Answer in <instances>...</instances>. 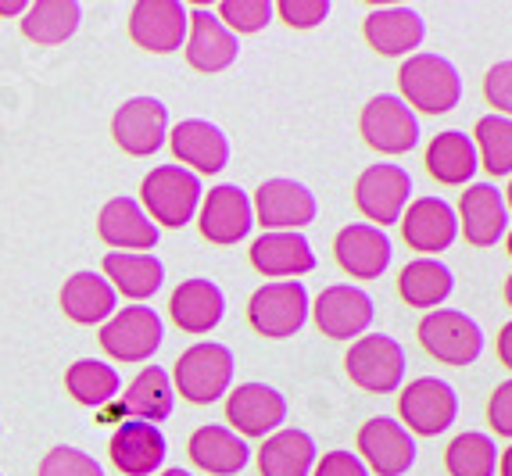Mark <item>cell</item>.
<instances>
[{
    "label": "cell",
    "mask_w": 512,
    "mask_h": 476,
    "mask_svg": "<svg viewBox=\"0 0 512 476\" xmlns=\"http://www.w3.org/2000/svg\"><path fill=\"white\" fill-rule=\"evenodd\" d=\"M398 86L402 101L427 115H448L462 101L459 68L441 54H409V61L398 68Z\"/></svg>",
    "instance_id": "6da1fadb"
},
{
    "label": "cell",
    "mask_w": 512,
    "mask_h": 476,
    "mask_svg": "<svg viewBox=\"0 0 512 476\" xmlns=\"http://www.w3.org/2000/svg\"><path fill=\"white\" fill-rule=\"evenodd\" d=\"M201 179L183 165H158L144 176L140 183V197H144L147 219L183 230L194 212L201 208Z\"/></svg>",
    "instance_id": "7a4b0ae2"
},
{
    "label": "cell",
    "mask_w": 512,
    "mask_h": 476,
    "mask_svg": "<svg viewBox=\"0 0 512 476\" xmlns=\"http://www.w3.org/2000/svg\"><path fill=\"white\" fill-rule=\"evenodd\" d=\"M419 344L444 366H473L484 355V330L459 308H434L419 323Z\"/></svg>",
    "instance_id": "3957f363"
},
{
    "label": "cell",
    "mask_w": 512,
    "mask_h": 476,
    "mask_svg": "<svg viewBox=\"0 0 512 476\" xmlns=\"http://www.w3.org/2000/svg\"><path fill=\"white\" fill-rule=\"evenodd\" d=\"M172 383L194 405H212L222 394H230L233 351L226 344H215V340H201V344H194V348H187L180 355Z\"/></svg>",
    "instance_id": "277c9868"
},
{
    "label": "cell",
    "mask_w": 512,
    "mask_h": 476,
    "mask_svg": "<svg viewBox=\"0 0 512 476\" xmlns=\"http://www.w3.org/2000/svg\"><path fill=\"white\" fill-rule=\"evenodd\" d=\"M351 383L369 394H391L405 380V348L387 333H362L344 358Z\"/></svg>",
    "instance_id": "5b68a950"
},
{
    "label": "cell",
    "mask_w": 512,
    "mask_h": 476,
    "mask_svg": "<svg viewBox=\"0 0 512 476\" xmlns=\"http://www.w3.org/2000/svg\"><path fill=\"white\" fill-rule=\"evenodd\" d=\"M308 290L301 280H276L265 283L251 294L248 319L262 337H294L308 323Z\"/></svg>",
    "instance_id": "8992f818"
},
{
    "label": "cell",
    "mask_w": 512,
    "mask_h": 476,
    "mask_svg": "<svg viewBox=\"0 0 512 476\" xmlns=\"http://www.w3.org/2000/svg\"><path fill=\"white\" fill-rule=\"evenodd\" d=\"M412 194V176L402 165H369L362 176L355 179V204L369 219V226H391L402 222L405 208H409Z\"/></svg>",
    "instance_id": "52a82bcc"
},
{
    "label": "cell",
    "mask_w": 512,
    "mask_h": 476,
    "mask_svg": "<svg viewBox=\"0 0 512 476\" xmlns=\"http://www.w3.org/2000/svg\"><path fill=\"white\" fill-rule=\"evenodd\" d=\"M165 326L162 315L147 305L122 308L101 326V348L119 362H147L162 348Z\"/></svg>",
    "instance_id": "ba28073f"
},
{
    "label": "cell",
    "mask_w": 512,
    "mask_h": 476,
    "mask_svg": "<svg viewBox=\"0 0 512 476\" xmlns=\"http://www.w3.org/2000/svg\"><path fill=\"white\" fill-rule=\"evenodd\" d=\"M398 412H402L405 419L402 426L409 434L437 437L459 416V394L444 380H437V376H419V380H412L402 391Z\"/></svg>",
    "instance_id": "9c48e42d"
},
{
    "label": "cell",
    "mask_w": 512,
    "mask_h": 476,
    "mask_svg": "<svg viewBox=\"0 0 512 476\" xmlns=\"http://www.w3.org/2000/svg\"><path fill=\"white\" fill-rule=\"evenodd\" d=\"M359 129L366 136V144L380 154H409L419 144L416 111L394 94H376L362 108Z\"/></svg>",
    "instance_id": "30bf717a"
},
{
    "label": "cell",
    "mask_w": 512,
    "mask_h": 476,
    "mask_svg": "<svg viewBox=\"0 0 512 476\" xmlns=\"http://www.w3.org/2000/svg\"><path fill=\"white\" fill-rule=\"evenodd\" d=\"M190 29V8L180 0H140L129 11V36L140 51L151 54H172L187 43Z\"/></svg>",
    "instance_id": "8fae6325"
},
{
    "label": "cell",
    "mask_w": 512,
    "mask_h": 476,
    "mask_svg": "<svg viewBox=\"0 0 512 476\" xmlns=\"http://www.w3.org/2000/svg\"><path fill=\"white\" fill-rule=\"evenodd\" d=\"M111 136L133 158L158 154L169 136V108L158 97H129L111 119Z\"/></svg>",
    "instance_id": "7c38bea8"
},
{
    "label": "cell",
    "mask_w": 512,
    "mask_h": 476,
    "mask_svg": "<svg viewBox=\"0 0 512 476\" xmlns=\"http://www.w3.org/2000/svg\"><path fill=\"white\" fill-rule=\"evenodd\" d=\"M255 219L262 222L269 233H298L301 226L316 219V194L294 179H265L255 190Z\"/></svg>",
    "instance_id": "4fadbf2b"
},
{
    "label": "cell",
    "mask_w": 512,
    "mask_h": 476,
    "mask_svg": "<svg viewBox=\"0 0 512 476\" xmlns=\"http://www.w3.org/2000/svg\"><path fill=\"white\" fill-rule=\"evenodd\" d=\"M312 315H316V326L323 330V337L351 340V337H362L373 326L376 305L362 287L333 283V287H326L316 298Z\"/></svg>",
    "instance_id": "5bb4252c"
},
{
    "label": "cell",
    "mask_w": 512,
    "mask_h": 476,
    "mask_svg": "<svg viewBox=\"0 0 512 476\" xmlns=\"http://www.w3.org/2000/svg\"><path fill=\"white\" fill-rule=\"evenodd\" d=\"M226 419L233 423L237 437H269L287 419V398L269 383H240L226 401Z\"/></svg>",
    "instance_id": "9a60e30c"
},
{
    "label": "cell",
    "mask_w": 512,
    "mask_h": 476,
    "mask_svg": "<svg viewBox=\"0 0 512 476\" xmlns=\"http://www.w3.org/2000/svg\"><path fill=\"white\" fill-rule=\"evenodd\" d=\"M405 244L419 251V258H434L437 251H448L459 237V215L441 197H416L402 215Z\"/></svg>",
    "instance_id": "2e32d148"
},
{
    "label": "cell",
    "mask_w": 512,
    "mask_h": 476,
    "mask_svg": "<svg viewBox=\"0 0 512 476\" xmlns=\"http://www.w3.org/2000/svg\"><path fill=\"white\" fill-rule=\"evenodd\" d=\"M251 226H255V208L237 183H219L215 190H208V197L201 201V237L230 247L248 237Z\"/></svg>",
    "instance_id": "e0dca14e"
},
{
    "label": "cell",
    "mask_w": 512,
    "mask_h": 476,
    "mask_svg": "<svg viewBox=\"0 0 512 476\" xmlns=\"http://www.w3.org/2000/svg\"><path fill=\"white\" fill-rule=\"evenodd\" d=\"M333 255H337V265L355 280H380L394 258V247L380 226L351 222L333 240Z\"/></svg>",
    "instance_id": "ac0fdd59"
},
{
    "label": "cell",
    "mask_w": 512,
    "mask_h": 476,
    "mask_svg": "<svg viewBox=\"0 0 512 476\" xmlns=\"http://www.w3.org/2000/svg\"><path fill=\"white\" fill-rule=\"evenodd\" d=\"M359 451L366 469L380 476H405L416 462V437L387 416L369 419L359 430Z\"/></svg>",
    "instance_id": "d6986e66"
},
{
    "label": "cell",
    "mask_w": 512,
    "mask_h": 476,
    "mask_svg": "<svg viewBox=\"0 0 512 476\" xmlns=\"http://www.w3.org/2000/svg\"><path fill=\"white\" fill-rule=\"evenodd\" d=\"M240 43L230 29L222 26L219 15L208 8H190V29H187V61L190 68L215 76L237 61Z\"/></svg>",
    "instance_id": "ffe728a7"
},
{
    "label": "cell",
    "mask_w": 512,
    "mask_h": 476,
    "mask_svg": "<svg viewBox=\"0 0 512 476\" xmlns=\"http://www.w3.org/2000/svg\"><path fill=\"white\" fill-rule=\"evenodd\" d=\"M459 230L473 247H495L509 230V208L495 183H473L459 204Z\"/></svg>",
    "instance_id": "44dd1931"
},
{
    "label": "cell",
    "mask_w": 512,
    "mask_h": 476,
    "mask_svg": "<svg viewBox=\"0 0 512 476\" xmlns=\"http://www.w3.org/2000/svg\"><path fill=\"white\" fill-rule=\"evenodd\" d=\"M169 144L183 165L194 169V176H215L230 165V140L219 126L205 119H187L169 133Z\"/></svg>",
    "instance_id": "7402d4cb"
},
{
    "label": "cell",
    "mask_w": 512,
    "mask_h": 476,
    "mask_svg": "<svg viewBox=\"0 0 512 476\" xmlns=\"http://www.w3.org/2000/svg\"><path fill=\"white\" fill-rule=\"evenodd\" d=\"M97 233H101L104 244L129 251V255L151 251L158 244V226L147 219V212L133 197H111L97 215Z\"/></svg>",
    "instance_id": "603a6c76"
},
{
    "label": "cell",
    "mask_w": 512,
    "mask_h": 476,
    "mask_svg": "<svg viewBox=\"0 0 512 476\" xmlns=\"http://www.w3.org/2000/svg\"><path fill=\"white\" fill-rule=\"evenodd\" d=\"M108 451L119 473L151 476L154 469H162V462H165V437L154 423L129 419V423H119V430L111 434Z\"/></svg>",
    "instance_id": "cb8c5ba5"
},
{
    "label": "cell",
    "mask_w": 512,
    "mask_h": 476,
    "mask_svg": "<svg viewBox=\"0 0 512 476\" xmlns=\"http://www.w3.org/2000/svg\"><path fill=\"white\" fill-rule=\"evenodd\" d=\"M427 36V22L412 8H376L366 15V40L376 54L384 58H402L409 51H419Z\"/></svg>",
    "instance_id": "d4e9b609"
},
{
    "label": "cell",
    "mask_w": 512,
    "mask_h": 476,
    "mask_svg": "<svg viewBox=\"0 0 512 476\" xmlns=\"http://www.w3.org/2000/svg\"><path fill=\"white\" fill-rule=\"evenodd\" d=\"M251 265L269 280H287L316 269V251L301 233H262L251 244Z\"/></svg>",
    "instance_id": "484cf974"
},
{
    "label": "cell",
    "mask_w": 512,
    "mask_h": 476,
    "mask_svg": "<svg viewBox=\"0 0 512 476\" xmlns=\"http://www.w3.org/2000/svg\"><path fill=\"white\" fill-rule=\"evenodd\" d=\"M172 323L187 333H212L222 323L226 298L212 280H187L172 290L169 301Z\"/></svg>",
    "instance_id": "4316f807"
},
{
    "label": "cell",
    "mask_w": 512,
    "mask_h": 476,
    "mask_svg": "<svg viewBox=\"0 0 512 476\" xmlns=\"http://www.w3.org/2000/svg\"><path fill=\"white\" fill-rule=\"evenodd\" d=\"M187 451L190 459H194V466L212 476L240 473L251 459V448L244 444V437H237L226 426H201V430H194Z\"/></svg>",
    "instance_id": "83f0119b"
},
{
    "label": "cell",
    "mask_w": 512,
    "mask_h": 476,
    "mask_svg": "<svg viewBox=\"0 0 512 476\" xmlns=\"http://www.w3.org/2000/svg\"><path fill=\"white\" fill-rule=\"evenodd\" d=\"M258 469H262V476H312L316 441L298 426L276 430V434L265 437L262 451H258Z\"/></svg>",
    "instance_id": "f1b7e54d"
},
{
    "label": "cell",
    "mask_w": 512,
    "mask_h": 476,
    "mask_svg": "<svg viewBox=\"0 0 512 476\" xmlns=\"http://www.w3.org/2000/svg\"><path fill=\"white\" fill-rule=\"evenodd\" d=\"M480 169L477 147H473V136L459 133V129H444L430 140L427 147V172L444 183V187H462L470 183Z\"/></svg>",
    "instance_id": "f546056e"
},
{
    "label": "cell",
    "mask_w": 512,
    "mask_h": 476,
    "mask_svg": "<svg viewBox=\"0 0 512 476\" xmlns=\"http://www.w3.org/2000/svg\"><path fill=\"white\" fill-rule=\"evenodd\" d=\"M115 301L119 298H115L111 283L90 269L76 272V276L65 280V287H61V308H65V315L79 326H94V323L111 319V315L119 312Z\"/></svg>",
    "instance_id": "4dcf8cb0"
},
{
    "label": "cell",
    "mask_w": 512,
    "mask_h": 476,
    "mask_svg": "<svg viewBox=\"0 0 512 476\" xmlns=\"http://www.w3.org/2000/svg\"><path fill=\"white\" fill-rule=\"evenodd\" d=\"M104 276L111 280V290L122 298L147 301L154 298L165 283V269L154 255H129V251H111L104 255Z\"/></svg>",
    "instance_id": "1f68e13d"
},
{
    "label": "cell",
    "mask_w": 512,
    "mask_h": 476,
    "mask_svg": "<svg viewBox=\"0 0 512 476\" xmlns=\"http://www.w3.org/2000/svg\"><path fill=\"white\" fill-rule=\"evenodd\" d=\"M172 401H176V387H172L169 373L158 366H147L126 387L119 408L122 416H133L140 423H162V419H169Z\"/></svg>",
    "instance_id": "d6a6232c"
},
{
    "label": "cell",
    "mask_w": 512,
    "mask_h": 476,
    "mask_svg": "<svg viewBox=\"0 0 512 476\" xmlns=\"http://www.w3.org/2000/svg\"><path fill=\"white\" fill-rule=\"evenodd\" d=\"M455 290L452 269L437 258H412L398 276V294L409 301L412 308H441L448 294Z\"/></svg>",
    "instance_id": "836d02e7"
},
{
    "label": "cell",
    "mask_w": 512,
    "mask_h": 476,
    "mask_svg": "<svg viewBox=\"0 0 512 476\" xmlns=\"http://www.w3.org/2000/svg\"><path fill=\"white\" fill-rule=\"evenodd\" d=\"M79 18H83V8L76 0H36L22 15V33L33 43L54 47V43H65L76 33Z\"/></svg>",
    "instance_id": "e575fe53"
},
{
    "label": "cell",
    "mask_w": 512,
    "mask_h": 476,
    "mask_svg": "<svg viewBox=\"0 0 512 476\" xmlns=\"http://www.w3.org/2000/svg\"><path fill=\"white\" fill-rule=\"evenodd\" d=\"M65 387H69V394L79 405L101 412V408H108L115 401L122 380L115 369L97 362V358H79L76 366H69V373H65Z\"/></svg>",
    "instance_id": "d590c367"
},
{
    "label": "cell",
    "mask_w": 512,
    "mask_h": 476,
    "mask_svg": "<svg viewBox=\"0 0 512 476\" xmlns=\"http://www.w3.org/2000/svg\"><path fill=\"white\" fill-rule=\"evenodd\" d=\"M444 466L452 476H495L498 469V448L487 434L466 430L459 434L448 451H444Z\"/></svg>",
    "instance_id": "8d00e7d4"
},
{
    "label": "cell",
    "mask_w": 512,
    "mask_h": 476,
    "mask_svg": "<svg viewBox=\"0 0 512 476\" xmlns=\"http://www.w3.org/2000/svg\"><path fill=\"white\" fill-rule=\"evenodd\" d=\"M473 147L491 176H512V119L484 115L473 129Z\"/></svg>",
    "instance_id": "74e56055"
},
{
    "label": "cell",
    "mask_w": 512,
    "mask_h": 476,
    "mask_svg": "<svg viewBox=\"0 0 512 476\" xmlns=\"http://www.w3.org/2000/svg\"><path fill=\"white\" fill-rule=\"evenodd\" d=\"M219 22L230 29L233 36H251V33H262L276 15V4L269 0H222L219 4Z\"/></svg>",
    "instance_id": "f35d334b"
},
{
    "label": "cell",
    "mask_w": 512,
    "mask_h": 476,
    "mask_svg": "<svg viewBox=\"0 0 512 476\" xmlns=\"http://www.w3.org/2000/svg\"><path fill=\"white\" fill-rule=\"evenodd\" d=\"M36 476H104V469L94 455L61 444V448H51L47 455H43Z\"/></svg>",
    "instance_id": "ab89813d"
},
{
    "label": "cell",
    "mask_w": 512,
    "mask_h": 476,
    "mask_svg": "<svg viewBox=\"0 0 512 476\" xmlns=\"http://www.w3.org/2000/svg\"><path fill=\"white\" fill-rule=\"evenodd\" d=\"M276 15L294 29H316L330 15V4L326 0H280L276 4Z\"/></svg>",
    "instance_id": "60d3db41"
},
{
    "label": "cell",
    "mask_w": 512,
    "mask_h": 476,
    "mask_svg": "<svg viewBox=\"0 0 512 476\" xmlns=\"http://www.w3.org/2000/svg\"><path fill=\"white\" fill-rule=\"evenodd\" d=\"M484 97L491 108L502 111V119H512V61H498L487 68Z\"/></svg>",
    "instance_id": "b9f144b4"
},
{
    "label": "cell",
    "mask_w": 512,
    "mask_h": 476,
    "mask_svg": "<svg viewBox=\"0 0 512 476\" xmlns=\"http://www.w3.org/2000/svg\"><path fill=\"white\" fill-rule=\"evenodd\" d=\"M312 476H369V469L355 451H326L323 459H316Z\"/></svg>",
    "instance_id": "7bdbcfd3"
},
{
    "label": "cell",
    "mask_w": 512,
    "mask_h": 476,
    "mask_svg": "<svg viewBox=\"0 0 512 476\" xmlns=\"http://www.w3.org/2000/svg\"><path fill=\"white\" fill-rule=\"evenodd\" d=\"M487 419H491V426H495V434L512 437V380H505L495 387L491 405H487Z\"/></svg>",
    "instance_id": "ee69618b"
},
{
    "label": "cell",
    "mask_w": 512,
    "mask_h": 476,
    "mask_svg": "<svg viewBox=\"0 0 512 476\" xmlns=\"http://www.w3.org/2000/svg\"><path fill=\"white\" fill-rule=\"evenodd\" d=\"M498 358L512 369V323H505L502 333H498Z\"/></svg>",
    "instance_id": "f6af8a7d"
},
{
    "label": "cell",
    "mask_w": 512,
    "mask_h": 476,
    "mask_svg": "<svg viewBox=\"0 0 512 476\" xmlns=\"http://www.w3.org/2000/svg\"><path fill=\"white\" fill-rule=\"evenodd\" d=\"M29 0H0V15H26Z\"/></svg>",
    "instance_id": "bcb514c9"
},
{
    "label": "cell",
    "mask_w": 512,
    "mask_h": 476,
    "mask_svg": "<svg viewBox=\"0 0 512 476\" xmlns=\"http://www.w3.org/2000/svg\"><path fill=\"white\" fill-rule=\"evenodd\" d=\"M498 473H502V476H512V448H505L502 455H498Z\"/></svg>",
    "instance_id": "7dc6e473"
},
{
    "label": "cell",
    "mask_w": 512,
    "mask_h": 476,
    "mask_svg": "<svg viewBox=\"0 0 512 476\" xmlns=\"http://www.w3.org/2000/svg\"><path fill=\"white\" fill-rule=\"evenodd\" d=\"M505 301H509V308H512V276L505 280Z\"/></svg>",
    "instance_id": "c3c4849f"
},
{
    "label": "cell",
    "mask_w": 512,
    "mask_h": 476,
    "mask_svg": "<svg viewBox=\"0 0 512 476\" xmlns=\"http://www.w3.org/2000/svg\"><path fill=\"white\" fill-rule=\"evenodd\" d=\"M162 476H190V473H187V469H165Z\"/></svg>",
    "instance_id": "681fc988"
},
{
    "label": "cell",
    "mask_w": 512,
    "mask_h": 476,
    "mask_svg": "<svg viewBox=\"0 0 512 476\" xmlns=\"http://www.w3.org/2000/svg\"><path fill=\"white\" fill-rule=\"evenodd\" d=\"M502 197H505V208H509V212H512V183H509V190H505Z\"/></svg>",
    "instance_id": "f907efd6"
},
{
    "label": "cell",
    "mask_w": 512,
    "mask_h": 476,
    "mask_svg": "<svg viewBox=\"0 0 512 476\" xmlns=\"http://www.w3.org/2000/svg\"><path fill=\"white\" fill-rule=\"evenodd\" d=\"M505 247H509V255H512V230L505 233Z\"/></svg>",
    "instance_id": "816d5d0a"
}]
</instances>
